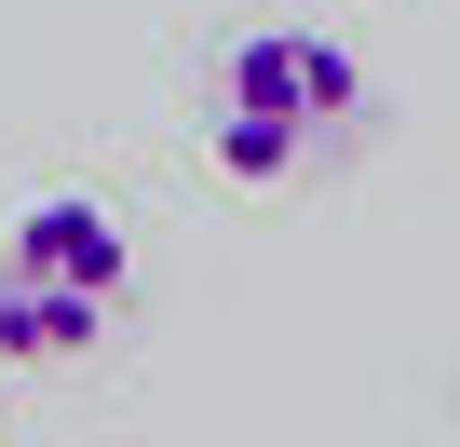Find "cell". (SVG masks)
Instances as JSON below:
<instances>
[{"instance_id": "2", "label": "cell", "mask_w": 460, "mask_h": 447, "mask_svg": "<svg viewBox=\"0 0 460 447\" xmlns=\"http://www.w3.org/2000/svg\"><path fill=\"white\" fill-rule=\"evenodd\" d=\"M122 217L95 190H41L14 217V245H0V353L14 366H68L109 312H122Z\"/></svg>"}, {"instance_id": "1", "label": "cell", "mask_w": 460, "mask_h": 447, "mask_svg": "<svg viewBox=\"0 0 460 447\" xmlns=\"http://www.w3.org/2000/svg\"><path fill=\"white\" fill-rule=\"evenodd\" d=\"M352 95H366L352 41H325V28H258V41H230V68H217L203 149H217V176L271 190V176H298V163L352 122Z\"/></svg>"}]
</instances>
